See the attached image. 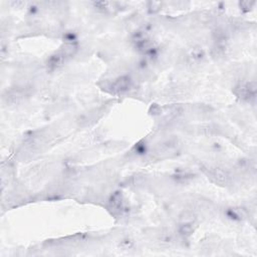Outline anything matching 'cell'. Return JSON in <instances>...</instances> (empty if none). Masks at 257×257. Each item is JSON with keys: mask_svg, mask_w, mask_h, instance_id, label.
<instances>
[{"mask_svg": "<svg viewBox=\"0 0 257 257\" xmlns=\"http://www.w3.org/2000/svg\"><path fill=\"white\" fill-rule=\"evenodd\" d=\"M256 90V83L254 81H251L238 84L237 87L235 88L234 93L239 99L246 102H251L255 99Z\"/></svg>", "mask_w": 257, "mask_h": 257, "instance_id": "cell-1", "label": "cell"}, {"mask_svg": "<svg viewBox=\"0 0 257 257\" xmlns=\"http://www.w3.org/2000/svg\"><path fill=\"white\" fill-rule=\"evenodd\" d=\"M208 176L219 185H227L230 181V174L227 170L221 167H214L208 170Z\"/></svg>", "mask_w": 257, "mask_h": 257, "instance_id": "cell-2", "label": "cell"}, {"mask_svg": "<svg viewBox=\"0 0 257 257\" xmlns=\"http://www.w3.org/2000/svg\"><path fill=\"white\" fill-rule=\"evenodd\" d=\"M70 58V56L64 52L62 50L58 51L57 52L51 55V57L48 59V67L51 70L57 69L61 66H63L66 61Z\"/></svg>", "mask_w": 257, "mask_h": 257, "instance_id": "cell-4", "label": "cell"}, {"mask_svg": "<svg viewBox=\"0 0 257 257\" xmlns=\"http://www.w3.org/2000/svg\"><path fill=\"white\" fill-rule=\"evenodd\" d=\"M132 87V79L128 76L117 77L111 84V90L115 94H123L128 92Z\"/></svg>", "mask_w": 257, "mask_h": 257, "instance_id": "cell-3", "label": "cell"}]
</instances>
